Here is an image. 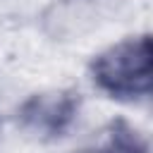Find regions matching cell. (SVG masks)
<instances>
[{
    "label": "cell",
    "instance_id": "cell-1",
    "mask_svg": "<svg viewBox=\"0 0 153 153\" xmlns=\"http://www.w3.org/2000/svg\"><path fill=\"white\" fill-rule=\"evenodd\" d=\"M93 84L117 100L153 98V36H129L91 62Z\"/></svg>",
    "mask_w": 153,
    "mask_h": 153
},
{
    "label": "cell",
    "instance_id": "cell-2",
    "mask_svg": "<svg viewBox=\"0 0 153 153\" xmlns=\"http://www.w3.org/2000/svg\"><path fill=\"white\" fill-rule=\"evenodd\" d=\"M76 115L79 96L74 91H41L22 103V108L17 110V122L31 136L53 141L69 131Z\"/></svg>",
    "mask_w": 153,
    "mask_h": 153
},
{
    "label": "cell",
    "instance_id": "cell-3",
    "mask_svg": "<svg viewBox=\"0 0 153 153\" xmlns=\"http://www.w3.org/2000/svg\"><path fill=\"white\" fill-rule=\"evenodd\" d=\"M93 153H146V143L131 127H127L124 122H117L110 136Z\"/></svg>",
    "mask_w": 153,
    "mask_h": 153
}]
</instances>
